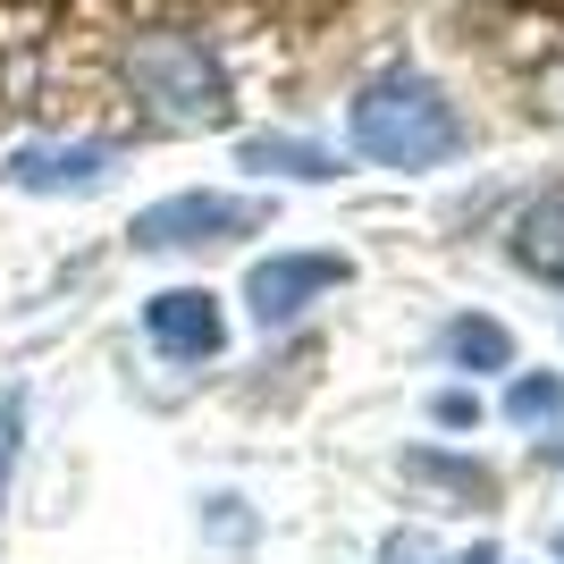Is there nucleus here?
Instances as JSON below:
<instances>
[{"label":"nucleus","instance_id":"1","mask_svg":"<svg viewBox=\"0 0 564 564\" xmlns=\"http://www.w3.org/2000/svg\"><path fill=\"white\" fill-rule=\"evenodd\" d=\"M346 135H354V152L379 161V169H438V161H455V152L471 143L464 110H455L430 76H413V68L371 76V85L354 94V110H346Z\"/></svg>","mask_w":564,"mask_h":564},{"label":"nucleus","instance_id":"2","mask_svg":"<svg viewBox=\"0 0 564 564\" xmlns=\"http://www.w3.org/2000/svg\"><path fill=\"white\" fill-rule=\"evenodd\" d=\"M127 68H135V94L161 118H177V127H219V118H228V76H219V59L203 43H186V34L135 43Z\"/></svg>","mask_w":564,"mask_h":564},{"label":"nucleus","instance_id":"3","mask_svg":"<svg viewBox=\"0 0 564 564\" xmlns=\"http://www.w3.org/2000/svg\"><path fill=\"white\" fill-rule=\"evenodd\" d=\"M270 219V203L253 194H169L152 212H135V245L143 253H203V245H236Z\"/></svg>","mask_w":564,"mask_h":564},{"label":"nucleus","instance_id":"4","mask_svg":"<svg viewBox=\"0 0 564 564\" xmlns=\"http://www.w3.org/2000/svg\"><path fill=\"white\" fill-rule=\"evenodd\" d=\"M346 279H354L346 253H270V261L245 270V304H253L261 329H286V321H304V312Z\"/></svg>","mask_w":564,"mask_h":564},{"label":"nucleus","instance_id":"5","mask_svg":"<svg viewBox=\"0 0 564 564\" xmlns=\"http://www.w3.org/2000/svg\"><path fill=\"white\" fill-rule=\"evenodd\" d=\"M143 337H152V354H169V362H212L219 346H228V312H219V295H203V286H169V295H152L143 304Z\"/></svg>","mask_w":564,"mask_h":564},{"label":"nucleus","instance_id":"6","mask_svg":"<svg viewBox=\"0 0 564 564\" xmlns=\"http://www.w3.org/2000/svg\"><path fill=\"white\" fill-rule=\"evenodd\" d=\"M0 177L18 194H94L118 177V152L110 143H18L0 161Z\"/></svg>","mask_w":564,"mask_h":564},{"label":"nucleus","instance_id":"7","mask_svg":"<svg viewBox=\"0 0 564 564\" xmlns=\"http://www.w3.org/2000/svg\"><path fill=\"white\" fill-rule=\"evenodd\" d=\"M514 261L531 270V279L564 286V186H547L540 203L514 212Z\"/></svg>","mask_w":564,"mask_h":564},{"label":"nucleus","instance_id":"8","mask_svg":"<svg viewBox=\"0 0 564 564\" xmlns=\"http://www.w3.org/2000/svg\"><path fill=\"white\" fill-rule=\"evenodd\" d=\"M236 161L253 169V177H304V186H321V177H337V161L321 152V143H304V135H253Z\"/></svg>","mask_w":564,"mask_h":564},{"label":"nucleus","instance_id":"9","mask_svg":"<svg viewBox=\"0 0 564 564\" xmlns=\"http://www.w3.org/2000/svg\"><path fill=\"white\" fill-rule=\"evenodd\" d=\"M447 362L455 371H514V329L489 312H464V321H447Z\"/></svg>","mask_w":564,"mask_h":564},{"label":"nucleus","instance_id":"10","mask_svg":"<svg viewBox=\"0 0 564 564\" xmlns=\"http://www.w3.org/2000/svg\"><path fill=\"white\" fill-rule=\"evenodd\" d=\"M506 413H514L522 430H564V379H514V397H506Z\"/></svg>","mask_w":564,"mask_h":564},{"label":"nucleus","instance_id":"11","mask_svg":"<svg viewBox=\"0 0 564 564\" xmlns=\"http://www.w3.org/2000/svg\"><path fill=\"white\" fill-rule=\"evenodd\" d=\"M379 564H497V547L480 540V547H464V556H447V547L422 540V531H397V540L379 547Z\"/></svg>","mask_w":564,"mask_h":564},{"label":"nucleus","instance_id":"12","mask_svg":"<svg viewBox=\"0 0 564 564\" xmlns=\"http://www.w3.org/2000/svg\"><path fill=\"white\" fill-rule=\"evenodd\" d=\"M18 438H25V388L0 397V497H9V471H18Z\"/></svg>","mask_w":564,"mask_h":564},{"label":"nucleus","instance_id":"13","mask_svg":"<svg viewBox=\"0 0 564 564\" xmlns=\"http://www.w3.org/2000/svg\"><path fill=\"white\" fill-rule=\"evenodd\" d=\"M430 413H438V422H447V430H471V422H480V397H464V388H447V397L430 404Z\"/></svg>","mask_w":564,"mask_h":564}]
</instances>
